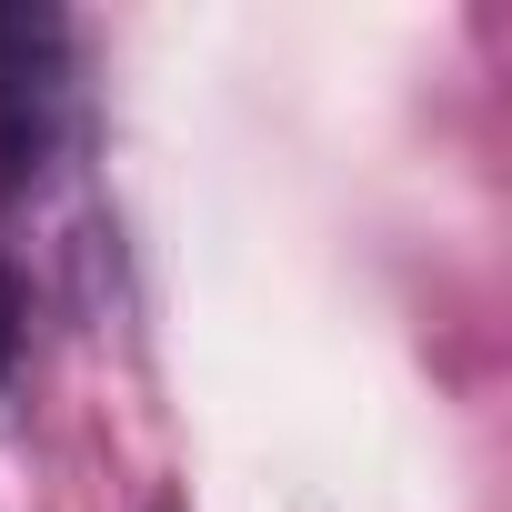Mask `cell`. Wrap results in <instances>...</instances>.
<instances>
[{"label":"cell","mask_w":512,"mask_h":512,"mask_svg":"<svg viewBox=\"0 0 512 512\" xmlns=\"http://www.w3.org/2000/svg\"><path fill=\"white\" fill-rule=\"evenodd\" d=\"M11 352H21V292H11V272H0V372H11Z\"/></svg>","instance_id":"cell-2"},{"label":"cell","mask_w":512,"mask_h":512,"mask_svg":"<svg viewBox=\"0 0 512 512\" xmlns=\"http://www.w3.org/2000/svg\"><path fill=\"white\" fill-rule=\"evenodd\" d=\"M61 141V21H0V201L31 191Z\"/></svg>","instance_id":"cell-1"},{"label":"cell","mask_w":512,"mask_h":512,"mask_svg":"<svg viewBox=\"0 0 512 512\" xmlns=\"http://www.w3.org/2000/svg\"><path fill=\"white\" fill-rule=\"evenodd\" d=\"M151 512H181V502H171V492H161V502H151Z\"/></svg>","instance_id":"cell-3"}]
</instances>
